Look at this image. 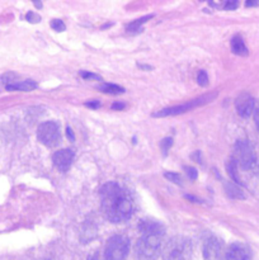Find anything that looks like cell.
<instances>
[{
    "label": "cell",
    "instance_id": "cell-1",
    "mask_svg": "<svg viewBox=\"0 0 259 260\" xmlns=\"http://www.w3.org/2000/svg\"><path fill=\"white\" fill-rule=\"evenodd\" d=\"M102 201V212L111 222H122L131 217L134 202L128 193L117 183H107L99 192Z\"/></svg>",
    "mask_w": 259,
    "mask_h": 260
},
{
    "label": "cell",
    "instance_id": "cell-2",
    "mask_svg": "<svg viewBox=\"0 0 259 260\" xmlns=\"http://www.w3.org/2000/svg\"><path fill=\"white\" fill-rule=\"evenodd\" d=\"M192 246L184 238H173L168 241L161 250L163 260H190Z\"/></svg>",
    "mask_w": 259,
    "mask_h": 260
},
{
    "label": "cell",
    "instance_id": "cell-3",
    "mask_svg": "<svg viewBox=\"0 0 259 260\" xmlns=\"http://www.w3.org/2000/svg\"><path fill=\"white\" fill-rule=\"evenodd\" d=\"M163 236H141L135 245L137 260H156L160 254Z\"/></svg>",
    "mask_w": 259,
    "mask_h": 260
},
{
    "label": "cell",
    "instance_id": "cell-4",
    "mask_svg": "<svg viewBox=\"0 0 259 260\" xmlns=\"http://www.w3.org/2000/svg\"><path fill=\"white\" fill-rule=\"evenodd\" d=\"M130 250V240L126 236H112L104 249L107 260H124Z\"/></svg>",
    "mask_w": 259,
    "mask_h": 260
},
{
    "label": "cell",
    "instance_id": "cell-5",
    "mask_svg": "<svg viewBox=\"0 0 259 260\" xmlns=\"http://www.w3.org/2000/svg\"><path fill=\"white\" fill-rule=\"evenodd\" d=\"M215 98H216V93L208 94V95H203V96H201V98L193 99V101L187 102V103H184V104H180V106L172 107V108H165V109H163V111L156 112V113H154L152 116H154V117L177 116V114L185 113V112L190 111V109L196 108V107L203 106V104L208 103V102H211L212 99H215Z\"/></svg>",
    "mask_w": 259,
    "mask_h": 260
},
{
    "label": "cell",
    "instance_id": "cell-6",
    "mask_svg": "<svg viewBox=\"0 0 259 260\" xmlns=\"http://www.w3.org/2000/svg\"><path fill=\"white\" fill-rule=\"evenodd\" d=\"M236 164L244 170H249L255 164V154L248 141H238L235 145V159Z\"/></svg>",
    "mask_w": 259,
    "mask_h": 260
},
{
    "label": "cell",
    "instance_id": "cell-7",
    "mask_svg": "<svg viewBox=\"0 0 259 260\" xmlns=\"http://www.w3.org/2000/svg\"><path fill=\"white\" fill-rule=\"evenodd\" d=\"M37 137L41 144L53 147L60 141V128L55 122H43L38 126Z\"/></svg>",
    "mask_w": 259,
    "mask_h": 260
},
{
    "label": "cell",
    "instance_id": "cell-8",
    "mask_svg": "<svg viewBox=\"0 0 259 260\" xmlns=\"http://www.w3.org/2000/svg\"><path fill=\"white\" fill-rule=\"evenodd\" d=\"M203 256L206 260H226V248L217 238H208L203 244Z\"/></svg>",
    "mask_w": 259,
    "mask_h": 260
},
{
    "label": "cell",
    "instance_id": "cell-9",
    "mask_svg": "<svg viewBox=\"0 0 259 260\" xmlns=\"http://www.w3.org/2000/svg\"><path fill=\"white\" fill-rule=\"evenodd\" d=\"M235 108L241 117L246 118L254 112V99L250 94L241 93L235 101Z\"/></svg>",
    "mask_w": 259,
    "mask_h": 260
},
{
    "label": "cell",
    "instance_id": "cell-10",
    "mask_svg": "<svg viewBox=\"0 0 259 260\" xmlns=\"http://www.w3.org/2000/svg\"><path fill=\"white\" fill-rule=\"evenodd\" d=\"M73 160H74V152L68 149L60 150V151L55 152L52 156L53 164H55V167L57 168L60 172H66V170H69V168L71 167Z\"/></svg>",
    "mask_w": 259,
    "mask_h": 260
},
{
    "label": "cell",
    "instance_id": "cell-11",
    "mask_svg": "<svg viewBox=\"0 0 259 260\" xmlns=\"http://www.w3.org/2000/svg\"><path fill=\"white\" fill-rule=\"evenodd\" d=\"M226 260H250V251L240 243L231 244L226 249Z\"/></svg>",
    "mask_w": 259,
    "mask_h": 260
},
{
    "label": "cell",
    "instance_id": "cell-12",
    "mask_svg": "<svg viewBox=\"0 0 259 260\" xmlns=\"http://www.w3.org/2000/svg\"><path fill=\"white\" fill-rule=\"evenodd\" d=\"M139 230L141 236H163L164 229L159 222L151 220H142L139 222Z\"/></svg>",
    "mask_w": 259,
    "mask_h": 260
},
{
    "label": "cell",
    "instance_id": "cell-13",
    "mask_svg": "<svg viewBox=\"0 0 259 260\" xmlns=\"http://www.w3.org/2000/svg\"><path fill=\"white\" fill-rule=\"evenodd\" d=\"M231 51H233L235 55H239V56L248 55V48H246L241 36H235V37L231 40Z\"/></svg>",
    "mask_w": 259,
    "mask_h": 260
},
{
    "label": "cell",
    "instance_id": "cell-14",
    "mask_svg": "<svg viewBox=\"0 0 259 260\" xmlns=\"http://www.w3.org/2000/svg\"><path fill=\"white\" fill-rule=\"evenodd\" d=\"M37 88V83L33 80H24L19 81V83H13L8 84L7 89L8 90H22V91H29L33 89Z\"/></svg>",
    "mask_w": 259,
    "mask_h": 260
},
{
    "label": "cell",
    "instance_id": "cell-15",
    "mask_svg": "<svg viewBox=\"0 0 259 260\" xmlns=\"http://www.w3.org/2000/svg\"><path fill=\"white\" fill-rule=\"evenodd\" d=\"M236 167H238V164H236V161L234 159H231L230 161H228V164H226V169H228V173L229 175L231 177V179L234 180L235 183H240V180H239V177H238V170H236Z\"/></svg>",
    "mask_w": 259,
    "mask_h": 260
},
{
    "label": "cell",
    "instance_id": "cell-16",
    "mask_svg": "<svg viewBox=\"0 0 259 260\" xmlns=\"http://www.w3.org/2000/svg\"><path fill=\"white\" fill-rule=\"evenodd\" d=\"M99 89H101L102 91H104V93H108V94L124 93V89L122 88V86L116 85V84H104V85H102Z\"/></svg>",
    "mask_w": 259,
    "mask_h": 260
},
{
    "label": "cell",
    "instance_id": "cell-17",
    "mask_svg": "<svg viewBox=\"0 0 259 260\" xmlns=\"http://www.w3.org/2000/svg\"><path fill=\"white\" fill-rule=\"evenodd\" d=\"M226 192H228V194L233 198H238V200L244 198L243 192H241L234 183H228V184H226Z\"/></svg>",
    "mask_w": 259,
    "mask_h": 260
},
{
    "label": "cell",
    "instance_id": "cell-18",
    "mask_svg": "<svg viewBox=\"0 0 259 260\" xmlns=\"http://www.w3.org/2000/svg\"><path fill=\"white\" fill-rule=\"evenodd\" d=\"M164 177L167 178L168 180H170V182L175 183V184H182V178H180V175L178 174V173L168 172V173H165Z\"/></svg>",
    "mask_w": 259,
    "mask_h": 260
},
{
    "label": "cell",
    "instance_id": "cell-19",
    "mask_svg": "<svg viewBox=\"0 0 259 260\" xmlns=\"http://www.w3.org/2000/svg\"><path fill=\"white\" fill-rule=\"evenodd\" d=\"M51 28L57 30V32H63V30L66 29V25L63 24V22L61 19H53L52 22H51Z\"/></svg>",
    "mask_w": 259,
    "mask_h": 260
},
{
    "label": "cell",
    "instance_id": "cell-20",
    "mask_svg": "<svg viewBox=\"0 0 259 260\" xmlns=\"http://www.w3.org/2000/svg\"><path fill=\"white\" fill-rule=\"evenodd\" d=\"M154 17V15H146V17H144V18H141V19H137V20H135L134 23H131V24L128 25V29H139V27L140 25L142 24V23H145L146 22L147 19H151V18Z\"/></svg>",
    "mask_w": 259,
    "mask_h": 260
},
{
    "label": "cell",
    "instance_id": "cell-21",
    "mask_svg": "<svg viewBox=\"0 0 259 260\" xmlns=\"http://www.w3.org/2000/svg\"><path fill=\"white\" fill-rule=\"evenodd\" d=\"M172 145H173V140L170 139V137H167V139L163 140V141L160 142V149H161L163 154L167 155L168 150H169L170 147H172Z\"/></svg>",
    "mask_w": 259,
    "mask_h": 260
},
{
    "label": "cell",
    "instance_id": "cell-22",
    "mask_svg": "<svg viewBox=\"0 0 259 260\" xmlns=\"http://www.w3.org/2000/svg\"><path fill=\"white\" fill-rule=\"evenodd\" d=\"M197 81L200 85L202 86H206L208 84V76L207 74H206V71L201 70L200 73H198V78H197Z\"/></svg>",
    "mask_w": 259,
    "mask_h": 260
},
{
    "label": "cell",
    "instance_id": "cell-23",
    "mask_svg": "<svg viewBox=\"0 0 259 260\" xmlns=\"http://www.w3.org/2000/svg\"><path fill=\"white\" fill-rule=\"evenodd\" d=\"M88 260H107V259H106V255H104V251L103 253H101V251H95V253L90 254V255L88 256Z\"/></svg>",
    "mask_w": 259,
    "mask_h": 260
},
{
    "label": "cell",
    "instance_id": "cell-24",
    "mask_svg": "<svg viewBox=\"0 0 259 260\" xmlns=\"http://www.w3.org/2000/svg\"><path fill=\"white\" fill-rule=\"evenodd\" d=\"M27 20H29V22H32V23H37V22H40L41 20V17L40 15H37L36 14V13H33V12H29L27 14Z\"/></svg>",
    "mask_w": 259,
    "mask_h": 260
},
{
    "label": "cell",
    "instance_id": "cell-25",
    "mask_svg": "<svg viewBox=\"0 0 259 260\" xmlns=\"http://www.w3.org/2000/svg\"><path fill=\"white\" fill-rule=\"evenodd\" d=\"M185 172H187L188 177H189L192 180H195L198 175L197 170H196L195 168H185Z\"/></svg>",
    "mask_w": 259,
    "mask_h": 260
},
{
    "label": "cell",
    "instance_id": "cell-26",
    "mask_svg": "<svg viewBox=\"0 0 259 260\" xmlns=\"http://www.w3.org/2000/svg\"><path fill=\"white\" fill-rule=\"evenodd\" d=\"M80 75L85 79H101V76L95 75V74H91V73H86V71H81Z\"/></svg>",
    "mask_w": 259,
    "mask_h": 260
},
{
    "label": "cell",
    "instance_id": "cell-27",
    "mask_svg": "<svg viewBox=\"0 0 259 260\" xmlns=\"http://www.w3.org/2000/svg\"><path fill=\"white\" fill-rule=\"evenodd\" d=\"M236 7H238V3H236V2H228L225 4V9L226 10H233V9H235Z\"/></svg>",
    "mask_w": 259,
    "mask_h": 260
},
{
    "label": "cell",
    "instance_id": "cell-28",
    "mask_svg": "<svg viewBox=\"0 0 259 260\" xmlns=\"http://www.w3.org/2000/svg\"><path fill=\"white\" fill-rule=\"evenodd\" d=\"M254 121H255V126L259 131V108L254 109Z\"/></svg>",
    "mask_w": 259,
    "mask_h": 260
},
{
    "label": "cell",
    "instance_id": "cell-29",
    "mask_svg": "<svg viewBox=\"0 0 259 260\" xmlns=\"http://www.w3.org/2000/svg\"><path fill=\"white\" fill-rule=\"evenodd\" d=\"M124 107H126L124 106V103H119V102L112 104V109H117V111H121V109H123Z\"/></svg>",
    "mask_w": 259,
    "mask_h": 260
},
{
    "label": "cell",
    "instance_id": "cell-30",
    "mask_svg": "<svg viewBox=\"0 0 259 260\" xmlns=\"http://www.w3.org/2000/svg\"><path fill=\"white\" fill-rule=\"evenodd\" d=\"M86 107H90V108H98L101 104H99V102L94 101V102H88V103H85Z\"/></svg>",
    "mask_w": 259,
    "mask_h": 260
},
{
    "label": "cell",
    "instance_id": "cell-31",
    "mask_svg": "<svg viewBox=\"0 0 259 260\" xmlns=\"http://www.w3.org/2000/svg\"><path fill=\"white\" fill-rule=\"evenodd\" d=\"M66 135H68V137L69 139H70V141H75V137H74V134H73V131H71V128H66Z\"/></svg>",
    "mask_w": 259,
    "mask_h": 260
},
{
    "label": "cell",
    "instance_id": "cell-32",
    "mask_svg": "<svg viewBox=\"0 0 259 260\" xmlns=\"http://www.w3.org/2000/svg\"><path fill=\"white\" fill-rule=\"evenodd\" d=\"M38 260H47V259H38Z\"/></svg>",
    "mask_w": 259,
    "mask_h": 260
}]
</instances>
